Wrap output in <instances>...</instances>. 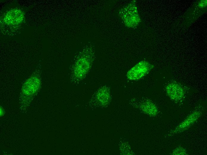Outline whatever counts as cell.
<instances>
[{
    "label": "cell",
    "mask_w": 207,
    "mask_h": 155,
    "mask_svg": "<svg viewBox=\"0 0 207 155\" xmlns=\"http://www.w3.org/2000/svg\"><path fill=\"white\" fill-rule=\"evenodd\" d=\"M153 67V65L147 61H140L128 71L127 78L131 80H139L148 74Z\"/></svg>",
    "instance_id": "cell-1"
},
{
    "label": "cell",
    "mask_w": 207,
    "mask_h": 155,
    "mask_svg": "<svg viewBox=\"0 0 207 155\" xmlns=\"http://www.w3.org/2000/svg\"><path fill=\"white\" fill-rule=\"evenodd\" d=\"M201 114V112L200 111L196 110L193 111L166 137H171L187 129L198 119Z\"/></svg>",
    "instance_id": "cell-2"
},
{
    "label": "cell",
    "mask_w": 207,
    "mask_h": 155,
    "mask_svg": "<svg viewBox=\"0 0 207 155\" xmlns=\"http://www.w3.org/2000/svg\"><path fill=\"white\" fill-rule=\"evenodd\" d=\"M127 6L122 9L121 11L124 13H122L121 16L126 25L134 27L139 22V18L136 8L134 4Z\"/></svg>",
    "instance_id": "cell-3"
},
{
    "label": "cell",
    "mask_w": 207,
    "mask_h": 155,
    "mask_svg": "<svg viewBox=\"0 0 207 155\" xmlns=\"http://www.w3.org/2000/svg\"><path fill=\"white\" fill-rule=\"evenodd\" d=\"M167 93L170 98L175 101L182 100L185 92L182 86L179 83L173 82L168 83L166 87Z\"/></svg>",
    "instance_id": "cell-4"
},
{
    "label": "cell",
    "mask_w": 207,
    "mask_h": 155,
    "mask_svg": "<svg viewBox=\"0 0 207 155\" xmlns=\"http://www.w3.org/2000/svg\"><path fill=\"white\" fill-rule=\"evenodd\" d=\"M23 18V13L21 10L14 9L9 11L6 14L4 20L7 24L13 25L20 23Z\"/></svg>",
    "instance_id": "cell-5"
},
{
    "label": "cell",
    "mask_w": 207,
    "mask_h": 155,
    "mask_svg": "<svg viewBox=\"0 0 207 155\" xmlns=\"http://www.w3.org/2000/svg\"><path fill=\"white\" fill-rule=\"evenodd\" d=\"M140 107L143 111L151 115L156 114L158 111L156 106L153 103L148 100L142 103Z\"/></svg>",
    "instance_id": "cell-6"
},
{
    "label": "cell",
    "mask_w": 207,
    "mask_h": 155,
    "mask_svg": "<svg viewBox=\"0 0 207 155\" xmlns=\"http://www.w3.org/2000/svg\"><path fill=\"white\" fill-rule=\"evenodd\" d=\"M171 155H187V153L185 149L182 147H179L172 151Z\"/></svg>",
    "instance_id": "cell-7"
}]
</instances>
